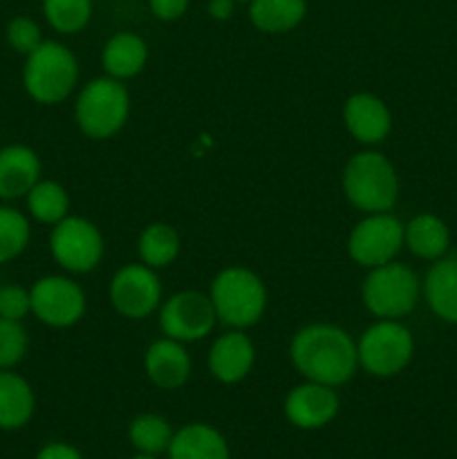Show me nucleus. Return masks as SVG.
Instances as JSON below:
<instances>
[{
    "label": "nucleus",
    "instance_id": "39448f33",
    "mask_svg": "<svg viewBox=\"0 0 457 459\" xmlns=\"http://www.w3.org/2000/svg\"><path fill=\"white\" fill-rule=\"evenodd\" d=\"M130 92L124 81L97 76L79 90L74 101L76 128L94 142L115 137L130 117Z\"/></svg>",
    "mask_w": 457,
    "mask_h": 459
},
{
    "label": "nucleus",
    "instance_id": "f3484780",
    "mask_svg": "<svg viewBox=\"0 0 457 459\" xmlns=\"http://www.w3.org/2000/svg\"><path fill=\"white\" fill-rule=\"evenodd\" d=\"M43 175V164L34 148L9 143L0 148V200L13 202L25 197Z\"/></svg>",
    "mask_w": 457,
    "mask_h": 459
},
{
    "label": "nucleus",
    "instance_id": "0eeeda50",
    "mask_svg": "<svg viewBox=\"0 0 457 459\" xmlns=\"http://www.w3.org/2000/svg\"><path fill=\"white\" fill-rule=\"evenodd\" d=\"M421 299V281L408 264L392 263L367 269L363 278L361 300L376 318H403Z\"/></svg>",
    "mask_w": 457,
    "mask_h": 459
},
{
    "label": "nucleus",
    "instance_id": "cd10ccee",
    "mask_svg": "<svg viewBox=\"0 0 457 459\" xmlns=\"http://www.w3.org/2000/svg\"><path fill=\"white\" fill-rule=\"evenodd\" d=\"M31 240V224L22 211L0 206V264L21 258Z\"/></svg>",
    "mask_w": 457,
    "mask_h": 459
},
{
    "label": "nucleus",
    "instance_id": "6e6552de",
    "mask_svg": "<svg viewBox=\"0 0 457 459\" xmlns=\"http://www.w3.org/2000/svg\"><path fill=\"white\" fill-rule=\"evenodd\" d=\"M49 254L54 263L72 276L92 273L106 255V240L92 220L67 215L52 227Z\"/></svg>",
    "mask_w": 457,
    "mask_h": 459
},
{
    "label": "nucleus",
    "instance_id": "412c9836",
    "mask_svg": "<svg viewBox=\"0 0 457 459\" xmlns=\"http://www.w3.org/2000/svg\"><path fill=\"white\" fill-rule=\"evenodd\" d=\"M36 412V394L30 381L13 370H0V430H21Z\"/></svg>",
    "mask_w": 457,
    "mask_h": 459
},
{
    "label": "nucleus",
    "instance_id": "6ab92c4d",
    "mask_svg": "<svg viewBox=\"0 0 457 459\" xmlns=\"http://www.w3.org/2000/svg\"><path fill=\"white\" fill-rule=\"evenodd\" d=\"M166 455L168 459H231V448L215 426L193 421L175 430Z\"/></svg>",
    "mask_w": 457,
    "mask_h": 459
},
{
    "label": "nucleus",
    "instance_id": "c85d7f7f",
    "mask_svg": "<svg viewBox=\"0 0 457 459\" xmlns=\"http://www.w3.org/2000/svg\"><path fill=\"white\" fill-rule=\"evenodd\" d=\"M30 350V334L22 321L0 318V370H13Z\"/></svg>",
    "mask_w": 457,
    "mask_h": 459
},
{
    "label": "nucleus",
    "instance_id": "4be33fe9",
    "mask_svg": "<svg viewBox=\"0 0 457 459\" xmlns=\"http://www.w3.org/2000/svg\"><path fill=\"white\" fill-rule=\"evenodd\" d=\"M403 247L419 260H439L448 254L451 231L435 213H419L403 227Z\"/></svg>",
    "mask_w": 457,
    "mask_h": 459
},
{
    "label": "nucleus",
    "instance_id": "423d86ee",
    "mask_svg": "<svg viewBox=\"0 0 457 459\" xmlns=\"http://www.w3.org/2000/svg\"><path fill=\"white\" fill-rule=\"evenodd\" d=\"M358 368L376 379L397 377L415 357V336L397 318H379L357 339Z\"/></svg>",
    "mask_w": 457,
    "mask_h": 459
},
{
    "label": "nucleus",
    "instance_id": "1a4fd4ad",
    "mask_svg": "<svg viewBox=\"0 0 457 459\" xmlns=\"http://www.w3.org/2000/svg\"><path fill=\"white\" fill-rule=\"evenodd\" d=\"M403 227L406 224L388 213H367L349 231L345 249L352 263L363 269H375L397 260L403 249Z\"/></svg>",
    "mask_w": 457,
    "mask_h": 459
},
{
    "label": "nucleus",
    "instance_id": "dca6fc26",
    "mask_svg": "<svg viewBox=\"0 0 457 459\" xmlns=\"http://www.w3.org/2000/svg\"><path fill=\"white\" fill-rule=\"evenodd\" d=\"M143 372L155 388L173 393V390L184 388L191 379V354L184 343L161 336L152 341L143 352Z\"/></svg>",
    "mask_w": 457,
    "mask_h": 459
},
{
    "label": "nucleus",
    "instance_id": "393cba45",
    "mask_svg": "<svg viewBox=\"0 0 457 459\" xmlns=\"http://www.w3.org/2000/svg\"><path fill=\"white\" fill-rule=\"evenodd\" d=\"M25 204L31 220L54 227L70 215V193L56 179L40 178L25 195Z\"/></svg>",
    "mask_w": 457,
    "mask_h": 459
},
{
    "label": "nucleus",
    "instance_id": "f704fd0d",
    "mask_svg": "<svg viewBox=\"0 0 457 459\" xmlns=\"http://www.w3.org/2000/svg\"><path fill=\"white\" fill-rule=\"evenodd\" d=\"M130 459H160V455H146V453H134Z\"/></svg>",
    "mask_w": 457,
    "mask_h": 459
},
{
    "label": "nucleus",
    "instance_id": "72a5a7b5",
    "mask_svg": "<svg viewBox=\"0 0 457 459\" xmlns=\"http://www.w3.org/2000/svg\"><path fill=\"white\" fill-rule=\"evenodd\" d=\"M236 4V0H209V3H206V13H209L213 21L224 22L233 16Z\"/></svg>",
    "mask_w": 457,
    "mask_h": 459
},
{
    "label": "nucleus",
    "instance_id": "b1692460",
    "mask_svg": "<svg viewBox=\"0 0 457 459\" xmlns=\"http://www.w3.org/2000/svg\"><path fill=\"white\" fill-rule=\"evenodd\" d=\"M179 251H182V238H179L177 229H175L173 224L151 222L148 227H143L142 233H139V263L155 269V272L170 267V264L177 260Z\"/></svg>",
    "mask_w": 457,
    "mask_h": 459
},
{
    "label": "nucleus",
    "instance_id": "aec40b11",
    "mask_svg": "<svg viewBox=\"0 0 457 459\" xmlns=\"http://www.w3.org/2000/svg\"><path fill=\"white\" fill-rule=\"evenodd\" d=\"M148 43L134 31H116L101 49V65L108 76L128 81L142 74L148 63Z\"/></svg>",
    "mask_w": 457,
    "mask_h": 459
},
{
    "label": "nucleus",
    "instance_id": "5701e85b",
    "mask_svg": "<svg viewBox=\"0 0 457 459\" xmlns=\"http://www.w3.org/2000/svg\"><path fill=\"white\" fill-rule=\"evenodd\" d=\"M307 16V0H249V21L263 34H287Z\"/></svg>",
    "mask_w": 457,
    "mask_h": 459
},
{
    "label": "nucleus",
    "instance_id": "ddd939ff",
    "mask_svg": "<svg viewBox=\"0 0 457 459\" xmlns=\"http://www.w3.org/2000/svg\"><path fill=\"white\" fill-rule=\"evenodd\" d=\"M341 399L336 388L316 381H303L287 393L282 412L298 430H321L336 420Z\"/></svg>",
    "mask_w": 457,
    "mask_h": 459
},
{
    "label": "nucleus",
    "instance_id": "c9c22d12",
    "mask_svg": "<svg viewBox=\"0 0 457 459\" xmlns=\"http://www.w3.org/2000/svg\"><path fill=\"white\" fill-rule=\"evenodd\" d=\"M236 3H249V0H236Z\"/></svg>",
    "mask_w": 457,
    "mask_h": 459
},
{
    "label": "nucleus",
    "instance_id": "2eb2a0df",
    "mask_svg": "<svg viewBox=\"0 0 457 459\" xmlns=\"http://www.w3.org/2000/svg\"><path fill=\"white\" fill-rule=\"evenodd\" d=\"M211 377L224 385H236L251 375L255 366V345L245 330H228L211 343L206 357Z\"/></svg>",
    "mask_w": 457,
    "mask_h": 459
},
{
    "label": "nucleus",
    "instance_id": "f257e3e1",
    "mask_svg": "<svg viewBox=\"0 0 457 459\" xmlns=\"http://www.w3.org/2000/svg\"><path fill=\"white\" fill-rule=\"evenodd\" d=\"M289 361L305 381L341 388L358 370L357 341L339 325L309 323L291 336Z\"/></svg>",
    "mask_w": 457,
    "mask_h": 459
},
{
    "label": "nucleus",
    "instance_id": "7ed1b4c3",
    "mask_svg": "<svg viewBox=\"0 0 457 459\" xmlns=\"http://www.w3.org/2000/svg\"><path fill=\"white\" fill-rule=\"evenodd\" d=\"M345 200L367 213H388L399 200V175L392 161L375 148L354 152L343 169Z\"/></svg>",
    "mask_w": 457,
    "mask_h": 459
},
{
    "label": "nucleus",
    "instance_id": "9d476101",
    "mask_svg": "<svg viewBox=\"0 0 457 459\" xmlns=\"http://www.w3.org/2000/svg\"><path fill=\"white\" fill-rule=\"evenodd\" d=\"M31 314L36 321L54 330H67L81 323L88 309V296L83 287L70 276L49 273L30 287Z\"/></svg>",
    "mask_w": 457,
    "mask_h": 459
},
{
    "label": "nucleus",
    "instance_id": "f03ea898",
    "mask_svg": "<svg viewBox=\"0 0 457 459\" xmlns=\"http://www.w3.org/2000/svg\"><path fill=\"white\" fill-rule=\"evenodd\" d=\"M218 323L228 330H249L263 321L267 312L269 294L263 278L249 267L231 264L215 273L209 287Z\"/></svg>",
    "mask_w": 457,
    "mask_h": 459
},
{
    "label": "nucleus",
    "instance_id": "c756f323",
    "mask_svg": "<svg viewBox=\"0 0 457 459\" xmlns=\"http://www.w3.org/2000/svg\"><path fill=\"white\" fill-rule=\"evenodd\" d=\"M4 39L9 48L21 56L31 54L45 40L43 30L31 16H13L4 27Z\"/></svg>",
    "mask_w": 457,
    "mask_h": 459
},
{
    "label": "nucleus",
    "instance_id": "473e14b6",
    "mask_svg": "<svg viewBox=\"0 0 457 459\" xmlns=\"http://www.w3.org/2000/svg\"><path fill=\"white\" fill-rule=\"evenodd\" d=\"M34 459H85L83 453L67 442H49L36 453Z\"/></svg>",
    "mask_w": 457,
    "mask_h": 459
},
{
    "label": "nucleus",
    "instance_id": "20e7f679",
    "mask_svg": "<svg viewBox=\"0 0 457 459\" xmlns=\"http://www.w3.org/2000/svg\"><path fill=\"white\" fill-rule=\"evenodd\" d=\"M81 79L76 54L61 40H43L25 56L22 88L40 106H58L72 97Z\"/></svg>",
    "mask_w": 457,
    "mask_h": 459
},
{
    "label": "nucleus",
    "instance_id": "7c9ffc66",
    "mask_svg": "<svg viewBox=\"0 0 457 459\" xmlns=\"http://www.w3.org/2000/svg\"><path fill=\"white\" fill-rule=\"evenodd\" d=\"M31 314V299L30 290L22 285H0V318L9 321H22Z\"/></svg>",
    "mask_w": 457,
    "mask_h": 459
},
{
    "label": "nucleus",
    "instance_id": "bb28decb",
    "mask_svg": "<svg viewBox=\"0 0 457 459\" xmlns=\"http://www.w3.org/2000/svg\"><path fill=\"white\" fill-rule=\"evenodd\" d=\"M43 18L56 34L74 36L92 21V0H40Z\"/></svg>",
    "mask_w": 457,
    "mask_h": 459
},
{
    "label": "nucleus",
    "instance_id": "a211bd4d",
    "mask_svg": "<svg viewBox=\"0 0 457 459\" xmlns=\"http://www.w3.org/2000/svg\"><path fill=\"white\" fill-rule=\"evenodd\" d=\"M421 294L430 312L444 323L457 325V258L444 255L430 264L428 273L421 281Z\"/></svg>",
    "mask_w": 457,
    "mask_h": 459
},
{
    "label": "nucleus",
    "instance_id": "4468645a",
    "mask_svg": "<svg viewBox=\"0 0 457 459\" xmlns=\"http://www.w3.org/2000/svg\"><path fill=\"white\" fill-rule=\"evenodd\" d=\"M343 124L349 137L375 148L392 133V112L388 103L372 92H354L343 103Z\"/></svg>",
    "mask_w": 457,
    "mask_h": 459
},
{
    "label": "nucleus",
    "instance_id": "a878e982",
    "mask_svg": "<svg viewBox=\"0 0 457 459\" xmlns=\"http://www.w3.org/2000/svg\"><path fill=\"white\" fill-rule=\"evenodd\" d=\"M173 435L175 430L170 421L157 412H142L128 426V439L134 453H146V455H161L168 451Z\"/></svg>",
    "mask_w": 457,
    "mask_h": 459
},
{
    "label": "nucleus",
    "instance_id": "2f4dec72",
    "mask_svg": "<svg viewBox=\"0 0 457 459\" xmlns=\"http://www.w3.org/2000/svg\"><path fill=\"white\" fill-rule=\"evenodd\" d=\"M191 7V0H148V9L161 22H175Z\"/></svg>",
    "mask_w": 457,
    "mask_h": 459
},
{
    "label": "nucleus",
    "instance_id": "9b49d317",
    "mask_svg": "<svg viewBox=\"0 0 457 459\" xmlns=\"http://www.w3.org/2000/svg\"><path fill=\"white\" fill-rule=\"evenodd\" d=\"M160 327L161 334L179 343H200L218 325L213 303L209 294L195 290H184L168 296L160 305Z\"/></svg>",
    "mask_w": 457,
    "mask_h": 459
},
{
    "label": "nucleus",
    "instance_id": "f8f14e48",
    "mask_svg": "<svg viewBox=\"0 0 457 459\" xmlns=\"http://www.w3.org/2000/svg\"><path fill=\"white\" fill-rule=\"evenodd\" d=\"M108 296L115 312L128 321H143L152 316L164 300L160 276L143 263H128L116 269L110 278Z\"/></svg>",
    "mask_w": 457,
    "mask_h": 459
},
{
    "label": "nucleus",
    "instance_id": "e433bc0d",
    "mask_svg": "<svg viewBox=\"0 0 457 459\" xmlns=\"http://www.w3.org/2000/svg\"><path fill=\"white\" fill-rule=\"evenodd\" d=\"M0 285H3V282H0Z\"/></svg>",
    "mask_w": 457,
    "mask_h": 459
}]
</instances>
